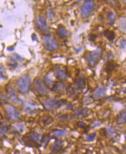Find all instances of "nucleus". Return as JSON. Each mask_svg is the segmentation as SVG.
Instances as JSON below:
<instances>
[{"label":"nucleus","instance_id":"1","mask_svg":"<svg viewBox=\"0 0 126 154\" xmlns=\"http://www.w3.org/2000/svg\"><path fill=\"white\" fill-rule=\"evenodd\" d=\"M102 49L100 48H97L96 49L94 50L90 53L87 56V61L89 65L93 66L97 65L101 58Z\"/></svg>","mask_w":126,"mask_h":154},{"label":"nucleus","instance_id":"2","mask_svg":"<svg viewBox=\"0 0 126 154\" xmlns=\"http://www.w3.org/2000/svg\"><path fill=\"white\" fill-rule=\"evenodd\" d=\"M43 45L46 49L49 51H53L58 48V45L55 39L52 35H48L44 37Z\"/></svg>","mask_w":126,"mask_h":154},{"label":"nucleus","instance_id":"3","mask_svg":"<svg viewBox=\"0 0 126 154\" xmlns=\"http://www.w3.org/2000/svg\"><path fill=\"white\" fill-rule=\"evenodd\" d=\"M16 86L19 90L23 93H25L29 90L30 86V78L26 75L19 78L16 82Z\"/></svg>","mask_w":126,"mask_h":154},{"label":"nucleus","instance_id":"4","mask_svg":"<svg viewBox=\"0 0 126 154\" xmlns=\"http://www.w3.org/2000/svg\"><path fill=\"white\" fill-rule=\"evenodd\" d=\"M94 9V2L88 1L85 2L81 8V16L83 18H87L91 15Z\"/></svg>","mask_w":126,"mask_h":154},{"label":"nucleus","instance_id":"5","mask_svg":"<svg viewBox=\"0 0 126 154\" xmlns=\"http://www.w3.org/2000/svg\"><path fill=\"white\" fill-rule=\"evenodd\" d=\"M65 100H60V101H55L52 100H46L44 102V106L47 109H52L59 108L62 106L63 105L66 103Z\"/></svg>","mask_w":126,"mask_h":154},{"label":"nucleus","instance_id":"6","mask_svg":"<svg viewBox=\"0 0 126 154\" xmlns=\"http://www.w3.org/2000/svg\"><path fill=\"white\" fill-rule=\"evenodd\" d=\"M6 111L9 117L13 121H18L19 120V112L13 106L8 105L6 108Z\"/></svg>","mask_w":126,"mask_h":154},{"label":"nucleus","instance_id":"7","mask_svg":"<svg viewBox=\"0 0 126 154\" xmlns=\"http://www.w3.org/2000/svg\"><path fill=\"white\" fill-rule=\"evenodd\" d=\"M34 86L38 93L40 94H46L48 93L47 88L45 87L42 80L39 78H38L34 81Z\"/></svg>","mask_w":126,"mask_h":154},{"label":"nucleus","instance_id":"8","mask_svg":"<svg viewBox=\"0 0 126 154\" xmlns=\"http://www.w3.org/2000/svg\"><path fill=\"white\" fill-rule=\"evenodd\" d=\"M7 96L9 100L13 103H17L18 102V97H17V94L16 93L15 89L13 88L9 87L6 90Z\"/></svg>","mask_w":126,"mask_h":154},{"label":"nucleus","instance_id":"9","mask_svg":"<svg viewBox=\"0 0 126 154\" xmlns=\"http://www.w3.org/2000/svg\"><path fill=\"white\" fill-rule=\"evenodd\" d=\"M106 93V90L102 88H97L93 91V97L95 99H99L104 96Z\"/></svg>","mask_w":126,"mask_h":154},{"label":"nucleus","instance_id":"10","mask_svg":"<svg viewBox=\"0 0 126 154\" xmlns=\"http://www.w3.org/2000/svg\"><path fill=\"white\" fill-rule=\"evenodd\" d=\"M56 33L59 38L61 39L66 38L68 36V32H67V29L62 25H59L58 26L57 29H56Z\"/></svg>","mask_w":126,"mask_h":154},{"label":"nucleus","instance_id":"11","mask_svg":"<svg viewBox=\"0 0 126 154\" xmlns=\"http://www.w3.org/2000/svg\"><path fill=\"white\" fill-rule=\"evenodd\" d=\"M37 24L39 27L42 31H47L48 29L47 24L45 19L42 16H39L37 19Z\"/></svg>","mask_w":126,"mask_h":154},{"label":"nucleus","instance_id":"12","mask_svg":"<svg viewBox=\"0 0 126 154\" xmlns=\"http://www.w3.org/2000/svg\"><path fill=\"white\" fill-rule=\"evenodd\" d=\"M63 141L56 140L52 147V151L54 153H59L63 147Z\"/></svg>","mask_w":126,"mask_h":154},{"label":"nucleus","instance_id":"13","mask_svg":"<svg viewBox=\"0 0 126 154\" xmlns=\"http://www.w3.org/2000/svg\"><path fill=\"white\" fill-rule=\"evenodd\" d=\"M88 110L86 108L78 109L76 111L75 116L77 118L85 117L88 116Z\"/></svg>","mask_w":126,"mask_h":154},{"label":"nucleus","instance_id":"14","mask_svg":"<svg viewBox=\"0 0 126 154\" xmlns=\"http://www.w3.org/2000/svg\"><path fill=\"white\" fill-rule=\"evenodd\" d=\"M104 35L109 41H113L115 38V33L114 32L110 31L109 29H106L104 31Z\"/></svg>","mask_w":126,"mask_h":154},{"label":"nucleus","instance_id":"15","mask_svg":"<svg viewBox=\"0 0 126 154\" xmlns=\"http://www.w3.org/2000/svg\"><path fill=\"white\" fill-rule=\"evenodd\" d=\"M54 72L55 74L56 77L59 79H65L66 77V74L63 70H62L60 68H55L54 70Z\"/></svg>","mask_w":126,"mask_h":154},{"label":"nucleus","instance_id":"16","mask_svg":"<svg viewBox=\"0 0 126 154\" xmlns=\"http://www.w3.org/2000/svg\"><path fill=\"white\" fill-rule=\"evenodd\" d=\"M29 136L33 141L35 143H38L41 140V136L38 133L35 132H31L29 134Z\"/></svg>","mask_w":126,"mask_h":154},{"label":"nucleus","instance_id":"17","mask_svg":"<svg viewBox=\"0 0 126 154\" xmlns=\"http://www.w3.org/2000/svg\"><path fill=\"white\" fill-rule=\"evenodd\" d=\"M126 123V112L122 111L119 115L118 118V123L119 124H124Z\"/></svg>","mask_w":126,"mask_h":154},{"label":"nucleus","instance_id":"18","mask_svg":"<svg viewBox=\"0 0 126 154\" xmlns=\"http://www.w3.org/2000/svg\"><path fill=\"white\" fill-rule=\"evenodd\" d=\"M65 88V84L62 82H58L55 85L53 86V88H52V90L54 91H60V90H63L64 88Z\"/></svg>","mask_w":126,"mask_h":154},{"label":"nucleus","instance_id":"19","mask_svg":"<svg viewBox=\"0 0 126 154\" xmlns=\"http://www.w3.org/2000/svg\"><path fill=\"white\" fill-rule=\"evenodd\" d=\"M115 67H116V65H115L113 62H108L105 68L106 71L107 72H111L112 71H113V69L115 68Z\"/></svg>","mask_w":126,"mask_h":154},{"label":"nucleus","instance_id":"20","mask_svg":"<svg viewBox=\"0 0 126 154\" xmlns=\"http://www.w3.org/2000/svg\"><path fill=\"white\" fill-rule=\"evenodd\" d=\"M54 134L56 137H63L67 134V131L66 130H56L54 132Z\"/></svg>","mask_w":126,"mask_h":154},{"label":"nucleus","instance_id":"21","mask_svg":"<svg viewBox=\"0 0 126 154\" xmlns=\"http://www.w3.org/2000/svg\"><path fill=\"white\" fill-rule=\"evenodd\" d=\"M77 86L79 89H83L85 86V79L82 78H79L77 82Z\"/></svg>","mask_w":126,"mask_h":154},{"label":"nucleus","instance_id":"22","mask_svg":"<svg viewBox=\"0 0 126 154\" xmlns=\"http://www.w3.org/2000/svg\"><path fill=\"white\" fill-rule=\"evenodd\" d=\"M108 22L110 24H113L115 22V16L114 14L112 12H110V13L108 14Z\"/></svg>","mask_w":126,"mask_h":154},{"label":"nucleus","instance_id":"23","mask_svg":"<svg viewBox=\"0 0 126 154\" xmlns=\"http://www.w3.org/2000/svg\"><path fill=\"white\" fill-rule=\"evenodd\" d=\"M8 132V128L6 127H0V135H4Z\"/></svg>","mask_w":126,"mask_h":154},{"label":"nucleus","instance_id":"24","mask_svg":"<svg viewBox=\"0 0 126 154\" xmlns=\"http://www.w3.org/2000/svg\"><path fill=\"white\" fill-rule=\"evenodd\" d=\"M95 136H96V133H92L91 134H90V135H88L86 137L87 140L89 141H92L94 139H95Z\"/></svg>","mask_w":126,"mask_h":154},{"label":"nucleus","instance_id":"25","mask_svg":"<svg viewBox=\"0 0 126 154\" xmlns=\"http://www.w3.org/2000/svg\"><path fill=\"white\" fill-rule=\"evenodd\" d=\"M108 133H109V134L111 136H114L115 135V131L113 130L112 128H111V127H108Z\"/></svg>","mask_w":126,"mask_h":154},{"label":"nucleus","instance_id":"26","mask_svg":"<svg viewBox=\"0 0 126 154\" xmlns=\"http://www.w3.org/2000/svg\"><path fill=\"white\" fill-rule=\"evenodd\" d=\"M46 82L47 85H48L49 86H51L52 85V81H51V79H50L49 78V77H47V78H46Z\"/></svg>","mask_w":126,"mask_h":154},{"label":"nucleus","instance_id":"27","mask_svg":"<svg viewBox=\"0 0 126 154\" xmlns=\"http://www.w3.org/2000/svg\"><path fill=\"white\" fill-rule=\"evenodd\" d=\"M17 130L19 132H24V126L22 125H18L16 127Z\"/></svg>","mask_w":126,"mask_h":154},{"label":"nucleus","instance_id":"28","mask_svg":"<svg viewBox=\"0 0 126 154\" xmlns=\"http://www.w3.org/2000/svg\"><path fill=\"white\" fill-rule=\"evenodd\" d=\"M120 26L121 28L123 29H125L126 28V22L125 23L123 22V20H121L120 22Z\"/></svg>","mask_w":126,"mask_h":154},{"label":"nucleus","instance_id":"29","mask_svg":"<svg viewBox=\"0 0 126 154\" xmlns=\"http://www.w3.org/2000/svg\"><path fill=\"white\" fill-rule=\"evenodd\" d=\"M77 125H78L79 127H82V128H85V127H86V124H85L84 123H83V122H82V121L78 122V123H77Z\"/></svg>","mask_w":126,"mask_h":154},{"label":"nucleus","instance_id":"30","mask_svg":"<svg viewBox=\"0 0 126 154\" xmlns=\"http://www.w3.org/2000/svg\"><path fill=\"white\" fill-rule=\"evenodd\" d=\"M122 47L123 48H126V41H124L123 43L122 44Z\"/></svg>","mask_w":126,"mask_h":154},{"label":"nucleus","instance_id":"31","mask_svg":"<svg viewBox=\"0 0 126 154\" xmlns=\"http://www.w3.org/2000/svg\"><path fill=\"white\" fill-rule=\"evenodd\" d=\"M8 50L9 51H12L14 50V47H9L8 48Z\"/></svg>","mask_w":126,"mask_h":154},{"label":"nucleus","instance_id":"32","mask_svg":"<svg viewBox=\"0 0 126 154\" xmlns=\"http://www.w3.org/2000/svg\"></svg>","mask_w":126,"mask_h":154}]
</instances>
